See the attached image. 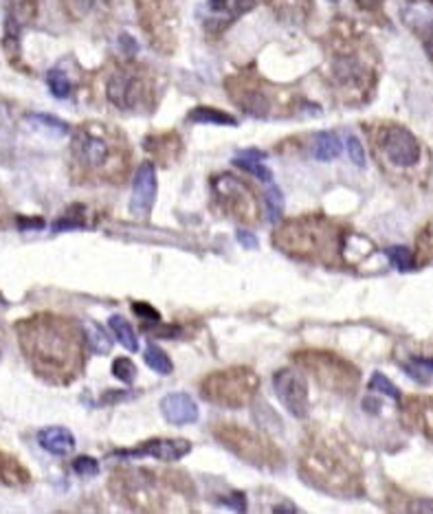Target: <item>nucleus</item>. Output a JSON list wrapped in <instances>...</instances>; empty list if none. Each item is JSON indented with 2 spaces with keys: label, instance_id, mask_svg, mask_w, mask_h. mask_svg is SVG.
Wrapping results in <instances>:
<instances>
[{
  "label": "nucleus",
  "instance_id": "4",
  "mask_svg": "<svg viewBox=\"0 0 433 514\" xmlns=\"http://www.w3.org/2000/svg\"><path fill=\"white\" fill-rule=\"evenodd\" d=\"M343 227L326 216H299L282 222L273 233V247L288 257L324 266L343 264Z\"/></svg>",
  "mask_w": 433,
  "mask_h": 514
},
{
  "label": "nucleus",
  "instance_id": "38",
  "mask_svg": "<svg viewBox=\"0 0 433 514\" xmlns=\"http://www.w3.org/2000/svg\"><path fill=\"white\" fill-rule=\"evenodd\" d=\"M113 374L119 378L121 383H132L137 376V365L132 363L130 359H126V356H119V359H115L113 363Z\"/></svg>",
  "mask_w": 433,
  "mask_h": 514
},
{
  "label": "nucleus",
  "instance_id": "2",
  "mask_svg": "<svg viewBox=\"0 0 433 514\" xmlns=\"http://www.w3.org/2000/svg\"><path fill=\"white\" fill-rule=\"evenodd\" d=\"M71 156L80 181L119 183L128 174L132 152L117 128L88 121L73 134Z\"/></svg>",
  "mask_w": 433,
  "mask_h": 514
},
{
  "label": "nucleus",
  "instance_id": "23",
  "mask_svg": "<svg viewBox=\"0 0 433 514\" xmlns=\"http://www.w3.org/2000/svg\"><path fill=\"white\" fill-rule=\"evenodd\" d=\"M38 442L44 451H49L51 455H69L75 449V438L69 429L64 427H49V429H42L38 433Z\"/></svg>",
  "mask_w": 433,
  "mask_h": 514
},
{
  "label": "nucleus",
  "instance_id": "32",
  "mask_svg": "<svg viewBox=\"0 0 433 514\" xmlns=\"http://www.w3.org/2000/svg\"><path fill=\"white\" fill-rule=\"evenodd\" d=\"M146 363L150 370H154L157 374H170L172 372V361L170 356L165 354L161 348H157V345H148L146 350Z\"/></svg>",
  "mask_w": 433,
  "mask_h": 514
},
{
  "label": "nucleus",
  "instance_id": "37",
  "mask_svg": "<svg viewBox=\"0 0 433 514\" xmlns=\"http://www.w3.org/2000/svg\"><path fill=\"white\" fill-rule=\"evenodd\" d=\"M387 257H390V262L398 268V271H412V268H414V255L405 247L387 249Z\"/></svg>",
  "mask_w": 433,
  "mask_h": 514
},
{
  "label": "nucleus",
  "instance_id": "39",
  "mask_svg": "<svg viewBox=\"0 0 433 514\" xmlns=\"http://www.w3.org/2000/svg\"><path fill=\"white\" fill-rule=\"evenodd\" d=\"M62 5L73 20H82L93 11L95 0H62Z\"/></svg>",
  "mask_w": 433,
  "mask_h": 514
},
{
  "label": "nucleus",
  "instance_id": "11",
  "mask_svg": "<svg viewBox=\"0 0 433 514\" xmlns=\"http://www.w3.org/2000/svg\"><path fill=\"white\" fill-rule=\"evenodd\" d=\"M212 192L222 214L240 225H255L260 218V205L253 189L233 174H218L212 181Z\"/></svg>",
  "mask_w": 433,
  "mask_h": 514
},
{
  "label": "nucleus",
  "instance_id": "42",
  "mask_svg": "<svg viewBox=\"0 0 433 514\" xmlns=\"http://www.w3.org/2000/svg\"><path fill=\"white\" fill-rule=\"evenodd\" d=\"M348 154H350V159H352L354 165L365 167V150H363V145H361V141L357 137H348Z\"/></svg>",
  "mask_w": 433,
  "mask_h": 514
},
{
  "label": "nucleus",
  "instance_id": "13",
  "mask_svg": "<svg viewBox=\"0 0 433 514\" xmlns=\"http://www.w3.org/2000/svg\"><path fill=\"white\" fill-rule=\"evenodd\" d=\"M332 84L348 102H359L372 86V71L354 53H341L332 60Z\"/></svg>",
  "mask_w": 433,
  "mask_h": 514
},
{
  "label": "nucleus",
  "instance_id": "49",
  "mask_svg": "<svg viewBox=\"0 0 433 514\" xmlns=\"http://www.w3.org/2000/svg\"><path fill=\"white\" fill-rule=\"evenodd\" d=\"M425 49H427V55L433 60V33L429 36V40H427V44H425Z\"/></svg>",
  "mask_w": 433,
  "mask_h": 514
},
{
  "label": "nucleus",
  "instance_id": "14",
  "mask_svg": "<svg viewBox=\"0 0 433 514\" xmlns=\"http://www.w3.org/2000/svg\"><path fill=\"white\" fill-rule=\"evenodd\" d=\"M227 93L231 102L251 117L271 115V97L266 86L253 75H231L227 80Z\"/></svg>",
  "mask_w": 433,
  "mask_h": 514
},
{
  "label": "nucleus",
  "instance_id": "24",
  "mask_svg": "<svg viewBox=\"0 0 433 514\" xmlns=\"http://www.w3.org/2000/svg\"><path fill=\"white\" fill-rule=\"evenodd\" d=\"M255 5V0H209V9H212V14L216 18V25L220 20V29L229 27L233 20H238L242 14H247V11Z\"/></svg>",
  "mask_w": 433,
  "mask_h": 514
},
{
  "label": "nucleus",
  "instance_id": "15",
  "mask_svg": "<svg viewBox=\"0 0 433 514\" xmlns=\"http://www.w3.org/2000/svg\"><path fill=\"white\" fill-rule=\"evenodd\" d=\"M273 389L288 413L295 418H306L310 402H308V383L302 372L297 370H280L273 378Z\"/></svg>",
  "mask_w": 433,
  "mask_h": 514
},
{
  "label": "nucleus",
  "instance_id": "7",
  "mask_svg": "<svg viewBox=\"0 0 433 514\" xmlns=\"http://www.w3.org/2000/svg\"><path fill=\"white\" fill-rule=\"evenodd\" d=\"M293 359L299 367H304V372L313 376L321 387L335 391V394L350 396L357 391L361 383L359 367L332 352L302 350V352H295Z\"/></svg>",
  "mask_w": 433,
  "mask_h": 514
},
{
  "label": "nucleus",
  "instance_id": "35",
  "mask_svg": "<svg viewBox=\"0 0 433 514\" xmlns=\"http://www.w3.org/2000/svg\"><path fill=\"white\" fill-rule=\"evenodd\" d=\"M370 389H374L376 394H383V396L392 398V400H401V391H398V387L390 381V378L383 376V374H379V372H376V374L372 376Z\"/></svg>",
  "mask_w": 433,
  "mask_h": 514
},
{
  "label": "nucleus",
  "instance_id": "48",
  "mask_svg": "<svg viewBox=\"0 0 433 514\" xmlns=\"http://www.w3.org/2000/svg\"><path fill=\"white\" fill-rule=\"evenodd\" d=\"M414 512H433V504H418V506H412Z\"/></svg>",
  "mask_w": 433,
  "mask_h": 514
},
{
  "label": "nucleus",
  "instance_id": "6",
  "mask_svg": "<svg viewBox=\"0 0 433 514\" xmlns=\"http://www.w3.org/2000/svg\"><path fill=\"white\" fill-rule=\"evenodd\" d=\"M258 387L260 378L251 367H227V370L209 374L201 385V391L212 405L242 409L253 402Z\"/></svg>",
  "mask_w": 433,
  "mask_h": 514
},
{
  "label": "nucleus",
  "instance_id": "1",
  "mask_svg": "<svg viewBox=\"0 0 433 514\" xmlns=\"http://www.w3.org/2000/svg\"><path fill=\"white\" fill-rule=\"evenodd\" d=\"M18 337L22 352L40 376L64 385L82 372L84 334L73 319L36 315L20 321Z\"/></svg>",
  "mask_w": 433,
  "mask_h": 514
},
{
  "label": "nucleus",
  "instance_id": "36",
  "mask_svg": "<svg viewBox=\"0 0 433 514\" xmlns=\"http://www.w3.org/2000/svg\"><path fill=\"white\" fill-rule=\"evenodd\" d=\"M84 207H71L66 214L55 222L53 231H64V229H77V227H84Z\"/></svg>",
  "mask_w": 433,
  "mask_h": 514
},
{
  "label": "nucleus",
  "instance_id": "34",
  "mask_svg": "<svg viewBox=\"0 0 433 514\" xmlns=\"http://www.w3.org/2000/svg\"><path fill=\"white\" fill-rule=\"evenodd\" d=\"M266 209H269V220L277 222L284 214V196L280 192V187L275 183H271L269 194H266Z\"/></svg>",
  "mask_w": 433,
  "mask_h": 514
},
{
  "label": "nucleus",
  "instance_id": "30",
  "mask_svg": "<svg viewBox=\"0 0 433 514\" xmlns=\"http://www.w3.org/2000/svg\"><path fill=\"white\" fill-rule=\"evenodd\" d=\"M84 339L91 345V350L95 354H108L110 352V339L108 334L104 332L102 326H97L95 321H86V328H84Z\"/></svg>",
  "mask_w": 433,
  "mask_h": 514
},
{
  "label": "nucleus",
  "instance_id": "22",
  "mask_svg": "<svg viewBox=\"0 0 433 514\" xmlns=\"http://www.w3.org/2000/svg\"><path fill=\"white\" fill-rule=\"evenodd\" d=\"M401 18L407 29L423 33L433 27V0H407L401 9Z\"/></svg>",
  "mask_w": 433,
  "mask_h": 514
},
{
  "label": "nucleus",
  "instance_id": "25",
  "mask_svg": "<svg viewBox=\"0 0 433 514\" xmlns=\"http://www.w3.org/2000/svg\"><path fill=\"white\" fill-rule=\"evenodd\" d=\"M262 159H264V154L262 152H242V154H238L236 159H233V163H236L240 170H244V172H249V174H253L258 181H264V183H273V174H271V170L266 165H262Z\"/></svg>",
  "mask_w": 433,
  "mask_h": 514
},
{
  "label": "nucleus",
  "instance_id": "43",
  "mask_svg": "<svg viewBox=\"0 0 433 514\" xmlns=\"http://www.w3.org/2000/svg\"><path fill=\"white\" fill-rule=\"evenodd\" d=\"M407 372H412V374H414V378H418V381H420V376H425V374H433V361L418 359L414 365H409V367H407Z\"/></svg>",
  "mask_w": 433,
  "mask_h": 514
},
{
  "label": "nucleus",
  "instance_id": "47",
  "mask_svg": "<svg viewBox=\"0 0 433 514\" xmlns=\"http://www.w3.org/2000/svg\"><path fill=\"white\" fill-rule=\"evenodd\" d=\"M385 3V0H357V5L361 7V9H379L381 5Z\"/></svg>",
  "mask_w": 433,
  "mask_h": 514
},
{
  "label": "nucleus",
  "instance_id": "26",
  "mask_svg": "<svg viewBox=\"0 0 433 514\" xmlns=\"http://www.w3.org/2000/svg\"><path fill=\"white\" fill-rule=\"evenodd\" d=\"M341 154V141L335 132H319L313 141V156L317 161H332Z\"/></svg>",
  "mask_w": 433,
  "mask_h": 514
},
{
  "label": "nucleus",
  "instance_id": "19",
  "mask_svg": "<svg viewBox=\"0 0 433 514\" xmlns=\"http://www.w3.org/2000/svg\"><path fill=\"white\" fill-rule=\"evenodd\" d=\"M163 416L170 424L183 427V424H192L198 420V407L196 402L187 394H170L161 400Z\"/></svg>",
  "mask_w": 433,
  "mask_h": 514
},
{
  "label": "nucleus",
  "instance_id": "29",
  "mask_svg": "<svg viewBox=\"0 0 433 514\" xmlns=\"http://www.w3.org/2000/svg\"><path fill=\"white\" fill-rule=\"evenodd\" d=\"M108 323H110V328H113L117 341H119L121 345H124L126 350H130V352H137V350H139L137 334H135V330H132V326H130V323H128L124 317L115 315V317H110Z\"/></svg>",
  "mask_w": 433,
  "mask_h": 514
},
{
  "label": "nucleus",
  "instance_id": "46",
  "mask_svg": "<svg viewBox=\"0 0 433 514\" xmlns=\"http://www.w3.org/2000/svg\"><path fill=\"white\" fill-rule=\"evenodd\" d=\"M135 312L137 315H141L143 319H152V321H159V312L157 310H152L148 304H135Z\"/></svg>",
  "mask_w": 433,
  "mask_h": 514
},
{
  "label": "nucleus",
  "instance_id": "9",
  "mask_svg": "<svg viewBox=\"0 0 433 514\" xmlns=\"http://www.w3.org/2000/svg\"><path fill=\"white\" fill-rule=\"evenodd\" d=\"M152 95L154 84L146 69H141V66H117L108 77L106 97L119 110H126V113L146 110L152 104Z\"/></svg>",
  "mask_w": 433,
  "mask_h": 514
},
{
  "label": "nucleus",
  "instance_id": "41",
  "mask_svg": "<svg viewBox=\"0 0 433 514\" xmlns=\"http://www.w3.org/2000/svg\"><path fill=\"white\" fill-rule=\"evenodd\" d=\"M418 251L425 260H433V222L427 225V229L420 233L418 238Z\"/></svg>",
  "mask_w": 433,
  "mask_h": 514
},
{
  "label": "nucleus",
  "instance_id": "12",
  "mask_svg": "<svg viewBox=\"0 0 433 514\" xmlns=\"http://www.w3.org/2000/svg\"><path fill=\"white\" fill-rule=\"evenodd\" d=\"M376 148L394 167H414L420 161V143L405 126L387 124L376 132Z\"/></svg>",
  "mask_w": 433,
  "mask_h": 514
},
{
  "label": "nucleus",
  "instance_id": "28",
  "mask_svg": "<svg viewBox=\"0 0 433 514\" xmlns=\"http://www.w3.org/2000/svg\"><path fill=\"white\" fill-rule=\"evenodd\" d=\"M409 413H412V418L420 427V431L433 440V398L412 402V405H409Z\"/></svg>",
  "mask_w": 433,
  "mask_h": 514
},
{
  "label": "nucleus",
  "instance_id": "44",
  "mask_svg": "<svg viewBox=\"0 0 433 514\" xmlns=\"http://www.w3.org/2000/svg\"><path fill=\"white\" fill-rule=\"evenodd\" d=\"M238 242L242 244L244 249H258V247H260V244H258V238L251 236L249 231H240V233H238Z\"/></svg>",
  "mask_w": 433,
  "mask_h": 514
},
{
  "label": "nucleus",
  "instance_id": "40",
  "mask_svg": "<svg viewBox=\"0 0 433 514\" xmlns=\"http://www.w3.org/2000/svg\"><path fill=\"white\" fill-rule=\"evenodd\" d=\"M73 471L77 475H82V477H95L99 473V464L93 460V457L82 455V457H77V460L73 462Z\"/></svg>",
  "mask_w": 433,
  "mask_h": 514
},
{
  "label": "nucleus",
  "instance_id": "16",
  "mask_svg": "<svg viewBox=\"0 0 433 514\" xmlns=\"http://www.w3.org/2000/svg\"><path fill=\"white\" fill-rule=\"evenodd\" d=\"M157 170L152 163L139 165L135 174V183H132V200H130V211L137 218H146L150 209L157 200Z\"/></svg>",
  "mask_w": 433,
  "mask_h": 514
},
{
  "label": "nucleus",
  "instance_id": "20",
  "mask_svg": "<svg viewBox=\"0 0 433 514\" xmlns=\"http://www.w3.org/2000/svg\"><path fill=\"white\" fill-rule=\"evenodd\" d=\"M40 0H9V14H7V38L5 40H18V33L31 25L38 16Z\"/></svg>",
  "mask_w": 433,
  "mask_h": 514
},
{
  "label": "nucleus",
  "instance_id": "31",
  "mask_svg": "<svg viewBox=\"0 0 433 514\" xmlns=\"http://www.w3.org/2000/svg\"><path fill=\"white\" fill-rule=\"evenodd\" d=\"M47 84H49V88H51V93H53L55 97H58V99H66V97H71V93H73L71 80H69V77H66V73L60 71V69L49 71V75H47Z\"/></svg>",
  "mask_w": 433,
  "mask_h": 514
},
{
  "label": "nucleus",
  "instance_id": "3",
  "mask_svg": "<svg viewBox=\"0 0 433 514\" xmlns=\"http://www.w3.org/2000/svg\"><path fill=\"white\" fill-rule=\"evenodd\" d=\"M299 475L306 484L332 497H357L361 493V468L332 435H313L299 457Z\"/></svg>",
  "mask_w": 433,
  "mask_h": 514
},
{
  "label": "nucleus",
  "instance_id": "5",
  "mask_svg": "<svg viewBox=\"0 0 433 514\" xmlns=\"http://www.w3.org/2000/svg\"><path fill=\"white\" fill-rule=\"evenodd\" d=\"M108 490L119 504L135 512H159L168 508L165 479L141 468H119L110 475Z\"/></svg>",
  "mask_w": 433,
  "mask_h": 514
},
{
  "label": "nucleus",
  "instance_id": "33",
  "mask_svg": "<svg viewBox=\"0 0 433 514\" xmlns=\"http://www.w3.org/2000/svg\"><path fill=\"white\" fill-rule=\"evenodd\" d=\"M27 121H29V124H33V126L42 128V130H49L53 134H60V137H62V134H69V126H66L64 121L51 117V115H29Z\"/></svg>",
  "mask_w": 433,
  "mask_h": 514
},
{
  "label": "nucleus",
  "instance_id": "21",
  "mask_svg": "<svg viewBox=\"0 0 433 514\" xmlns=\"http://www.w3.org/2000/svg\"><path fill=\"white\" fill-rule=\"evenodd\" d=\"M284 25H304L313 14V0H264Z\"/></svg>",
  "mask_w": 433,
  "mask_h": 514
},
{
  "label": "nucleus",
  "instance_id": "45",
  "mask_svg": "<svg viewBox=\"0 0 433 514\" xmlns=\"http://www.w3.org/2000/svg\"><path fill=\"white\" fill-rule=\"evenodd\" d=\"M119 44H121V49H124L126 55H135L137 53V42L132 40L128 33H121V36H119Z\"/></svg>",
  "mask_w": 433,
  "mask_h": 514
},
{
  "label": "nucleus",
  "instance_id": "8",
  "mask_svg": "<svg viewBox=\"0 0 433 514\" xmlns=\"http://www.w3.org/2000/svg\"><path fill=\"white\" fill-rule=\"evenodd\" d=\"M214 438L225 446L229 453L240 457L242 462L258 468H280L282 466V453L280 449L269 440L260 435L258 431H251L247 427L231 422H220L214 427Z\"/></svg>",
  "mask_w": 433,
  "mask_h": 514
},
{
  "label": "nucleus",
  "instance_id": "18",
  "mask_svg": "<svg viewBox=\"0 0 433 514\" xmlns=\"http://www.w3.org/2000/svg\"><path fill=\"white\" fill-rule=\"evenodd\" d=\"M143 148H146V152L157 163L170 167L181 159L183 141L176 132H161V134H150V137H146Z\"/></svg>",
  "mask_w": 433,
  "mask_h": 514
},
{
  "label": "nucleus",
  "instance_id": "10",
  "mask_svg": "<svg viewBox=\"0 0 433 514\" xmlns=\"http://www.w3.org/2000/svg\"><path fill=\"white\" fill-rule=\"evenodd\" d=\"M139 25L150 47L163 55L176 49V7L174 0H135Z\"/></svg>",
  "mask_w": 433,
  "mask_h": 514
},
{
  "label": "nucleus",
  "instance_id": "17",
  "mask_svg": "<svg viewBox=\"0 0 433 514\" xmlns=\"http://www.w3.org/2000/svg\"><path fill=\"white\" fill-rule=\"evenodd\" d=\"M190 451H192V444L187 440H181V438H154V440L139 444L137 449L130 451L128 455H132V457L148 455V457H154V460H159V462H179Z\"/></svg>",
  "mask_w": 433,
  "mask_h": 514
},
{
  "label": "nucleus",
  "instance_id": "27",
  "mask_svg": "<svg viewBox=\"0 0 433 514\" xmlns=\"http://www.w3.org/2000/svg\"><path fill=\"white\" fill-rule=\"evenodd\" d=\"M187 119L192 121V124H212V126H238L236 117H231L227 113H222V110L216 108H209V106H198L194 108Z\"/></svg>",
  "mask_w": 433,
  "mask_h": 514
}]
</instances>
